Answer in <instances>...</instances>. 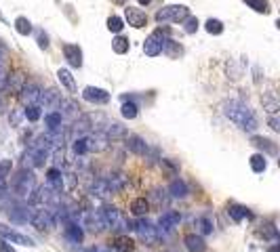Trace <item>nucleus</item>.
Returning a JSON list of instances; mask_svg holds the SVG:
<instances>
[{
  "label": "nucleus",
  "instance_id": "6ab92c4d",
  "mask_svg": "<svg viewBox=\"0 0 280 252\" xmlns=\"http://www.w3.org/2000/svg\"><path fill=\"white\" fill-rule=\"evenodd\" d=\"M228 215H230L232 220L240 223V220H245V219H251V210L245 208V206H238V204H230V206H228Z\"/></svg>",
  "mask_w": 280,
  "mask_h": 252
},
{
  "label": "nucleus",
  "instance_id": "a878e982",
  "mask_svg": "<svg viewBox=\"0 0 280 252\" xmlns=\"http://www.w3.org/2000/svg\"><path fill=\"white\" fill-rule=\"evenodd\" d=\"M248 164H251L253 172H263L268 168V160H266V156H263V154H253L251 160H248Z\"/></svg>",
  "mask_w": 280,
  "mask_h": 252
},
{
  "label": "nucleus",
  "instance_id": "4be33fe9",
  "mask_svg": "<svg viewBox=\"0 0 280 252\" xmlns=\"http://www.w3.org/2000/svg\"><path fill=\"white\" fill-rule=\"evenodd\" d=\"M169 193L173 195V198H185V195H188V185H185V181L175 179L173 183L169 185Z\"/></svg>",
  "mask_w": 280,
  "mask_h": 252
},
{
  "label": "nucleus",
  "instance_id": "6e6552de",
  "mask_svg": "<svg viewBox=\"0 0 280 252\" xmlns=\"http://www.w3.org/2000/svg\"><path fill=\"white\" fill-rule=\"evenodd\" d=\"M80 225L89 227L91 231H104L105 229V223H104V219H101L99 210H82L80 212Z\"/></svg>",
  "mask_w": 280,
  "mask_h": 252
},
{
  "label": "nucleus",
  "instance_id": "473e14b6",
  "mask_svg": "<svg viewBox=\"0 0 280 252\" xmlns=\"http://www.w3.org/2000/svg\"><path fill=\"white\" fill-rule=\"evenodd\" d=\"M91 149H89V137L84 135V137H78L74 141V154L76 156H84V154H89Z\"/></svg>",
  "mask_w": 280,
  "mask_h": 252
},
{
  "label": "nucleus",
  "instance_id": "1a4fd4ad",
  "mask_svg": "<svg viewBox=\"0 0 280 252\" xmlns=\"http://www.w3.org/2000/svg\"><path fill=\"white\" fill-rule=\"evenodd\" d=\"M19 97H21V103L26 107L38 105L40 103V97H42V91L38 89L36 84H23V89L19 91Z\"/></svg>",
  "mask_w": 280,
  "mask_h": 252
},
{
  "label": "nucleus",
  "instance_id": "412c9836",
  "mask_svg": "<svg viewBox=\"0 0 280 252\" xmlns=\"http://www.w3.org/2000/svg\"><path fill=\"white\" fill-rule=\"evenodd\" d=\"M131 212H133L135 217L143 219L147 212H150V202H147L145 198H135L133 202H131Z\"/></svg>",
  "mask_w": 280,
  "mask_h": 252
},
{
  "label": "nucleus",
  "instance_id": "f257e3e1",
  "mask_svg": "<svg viewBox=\"0 0 280 252\" xmlns=\"http://www.w3.org/2000/svg\"><path fill=\"white\" fill-rule=\"evenodd\" d=\"M223 114L228 116L238 128H243L246 132H253L257 128V118H255L253 109L246 103H243V101H228V103L223 105Z\"/></svg>",
  "mask_w": 280,
  "mask_h": 252
},
{
  "label": "nucleus",
  "instance_id": "7c9ffc66",
  "mask_svg": "<svg viewBox=\"0 0 280 252\" xmlns=\"http://www.w3.org/2000/svg\"><path fill=\"white\" fill-rule=\"evenodd\" d=\"M13 220H19V223H28L30 220V208L28 206H15L11 210Z\"/></svg>",
  "mask_w": 280,
  "mask_h": 252
},
{
  "label": "nucleus",
  "instance_id": "7ed1b4c3",
  "mask_svg": "<svg viewBox=\"0 0 280 252\" xmlns=\"http://www.w3.org/2000/svg\"><path fill=\"white\" fill-rule=\"evenodd\" d=\"M167 40H169V38H167V30L152 32V34L145 38V42H143V53L147 55V57H156V55H160L162 51H165Z\"/></svg>",
  "mask_w": 280,
  "mask_h": 252
},
{
  "label": "nucleus",
  "instance_id": "3c124183",
  "mask_svg": "<svg viewBox=\"0 0 280 252\" xmlns=\"http://www.w3.org/2000/svg\"><path fill=\"white\" fill-rule=\"evenodd\" d=\"M268 252H280V244H274V246H272Z\"/></svg>",
  "mask_w": 280,
  "mask_h": 252
},
{
  "label": "nucleus",
  "instance_id": "58836bf2",
  "mask_svg": "<svg viewBox=\"0 0 280 252\" xmlns=\"http://www.w3.org/2000/svg\"><path fill=\"white\" fill-rule=\"evenodd\" d=\"M253 145H257L261 149H266V152L270 154H276V145L272 143L270 139H263V137H253Z\"/></svg>",
  "mask_w": 280,
  "mask_h": 252
},
{
  "label": "nucleus",
  "instance_id": "c756f323",
  "mask_svg": "<svg viewBox=\"0 0 280 252\" xmlns=\"http://www.w3.org/2000/svg\"><path fill=\"white\" fill-rule=\"evenodd\" d=\"M15 30H17V34L28 36V34H32V23H30L28 17H17L15 19Z\"/></svg>",
  "mask_w": 280,
  "mask_h": 252
},
{
  "label": "nucleus",
  "instance_id": "aec40b11",
  "mask_svg": "<svg viewBox=\"0 0 280 252\" xmlns=\"http://www.w3.org/2000/svg\"><path fill=\"white\" fill-rule=\"evenodd\" d=\"M61 122H64V116H61V112H51V114L44 116V124H46V128H49V132L61 130Z\"/></svg>",
  "mask_w": 280,
  "mask_h": 252
},
{
  "label": "nucleus",
  "instance_id": "2f4dec72",
  "mask_svg": "<svg viewBox=\"0 0 280 252\" xmlns=\"http://www.w3.org/2000/svg\"><path fill=\"white\" fill-rule=\"evenodd\" d=\"M120 114H122V118H127V120H135L137 118V105L133 103V101H124L122 107H120Z\"/></svg>",
  "mask_w": 280,
  "mask_h": 252
},
{
  "label": "nucleus",
  "instance_id": "b1692460",
  "mask_svg": "<svg viewBox=\"0 0 280 252\" xmlns=\"http://www.w3.org/2000/svg\"><path fill=\"white\" fill-rule=\"evenodd\" d=\"M40 103L44 105H49V107H59L61 103V97H59V93L55 89H49V91H42V97H40Z\"/></svg>",
  "mask_w": 280,
  "mask_h": 252
},
{
  "label": "nucleus",
  "instance_id": "864d4df0",
  "mask_svg": "<svg viewBox=\"0 0 280 252\" xmlns=\"http://www.w3.org/2000/svg\"><path fill=\"white\" fill-rule=\"evenodd\" d=\"M2 109H4V103H2V99H0V114H2Z\"/></svg>",
  "mask_w": 280,
  "mask_h": 252
},
{
  "label": "nucleus",
  "instance_id": "cd10ccee",
  "mask_svg": "<svg viewBox=\"0 0 280 252\" xmlns=\"http://www.w3.org/2000/svg\"><path fill=\"white\" fill-rule=\"evenodd\" d=\"M23 84H26V80H23V74H9V80H6V89H11V91H15V93H19L21 89H23Z\"/></svg>",
  "mask_w": 280,
  "mask_h": 252
},
{
  "label": "nucleus",
  "instance_id": "39448f33",
  "mask_svg": "<svg viewBox=\"0 0 280 252\" xmlns=\"http://www.w3.org/2000/svg\"><path fill=\"white\" fill-rule=\"evenodd\" d=\"M133 229L137 231L139 238L145 242V246H154V244L158 242V238H160V235H158V227H154L147 219L135 220V223H133Z\"/></svg>",
  "mask_w": 280,
  "mask_h": 252
},
{
  "label": "nucleus",
  "instance_id": "a19ab883",
  "mask_svg": "<svg viewBox=\"0 0 280 252\" xmlns=\"http://www.w3.org/2000/svg\"><path fill=\"white\" fill-rule=\"evenodd\" d=\"M263 107L268 109L270 116H276V112H278V101H276L274 97H263Z\"/></svg>",
  "mask_w": 280,
  "mask_h": 252
},
{
  "label": "nucleus",
  "instance_id": "f03ea898",
  "mask_svg": "<svg viewBox=\"0 0 280 252\" xmlns=\"http://www.w3.org/2000/svg\"><path fill=\"white\" fill-rule=\"evenodd\" d=\"M36 177H34V172L32 170H26L23 168L17 177H15L13 181V189H15V193H19L21 198H30V195L34 193V189H36Z\"/></svg>",
  "mask_w": 280,
  "mask_h": 252
},
{
  "label": "nucleus",
  "instance_id": "f3484780",
  "mask_svg": "<svg viewBox=\"0 0 280 252\" xmlns=\"http://www.w3.org/2000/svg\"><path fill=\"white\" fill-rule=\"evenodd\" d=\"M183 244H185V248H188L190 252H205L207 250L205 240H202L200 235H196V233H188V235H185Z\"/></svg>",
  "mask_w": 280,
  "mask_h": 252
},
{
  "label": "nucleus",
  "instance_id": "8fccbe9b",
  "mask_svg": "<svg viewBox=\"0 0 280 252\" xmlns=\"http://www.w3.org/2000/svg\"><path fill=\"white\" fill-rule=\"evenodd\" d=\"M84 252H110L107 248H101V246H93V248H87Z\"/></svg>",
  "mask_w": 280,
  "mask_h": 252
},
{
  "label": "nucleus",
  "instance_id": "72a5a7b5",
  "mask_svg": "<svg viewBox=\"0 0 280 252\" xmlns=\"http://www.w3.org/2000/svg\"><path fill=\"white\" fill-rule=\"evenodd\" d=\"M205 30H207L211 36H219V34H223V23H221L219 19H209V21L205 23Z\"/></svg>",
  "mask_w": 280,
  "mask_h": 252
},
{
  "label": "nucleus",
  "instance_id": "2eb2a0df",
  "mask_svg": "<svg viewBox=\"0 0 280 252\" xmlns=\"http://www.w3.org/2000/svg\"><path fill=\"white\" fill-rule=\"evenodd\" d=\"M46 185L61 193V189H64V175H61V170L57 166L46 170Z\"/></svg>",
  "mask_w": 280,
  "mask_h": 252
},
{
  "label": "nucleus",
  "instance_id": "4c0bfd02",
  "mask_svg": "<svg viewBox=\"0 0 280 252\" xmlns=\"http://www.w3.org/2000/svg\"><path fill=\"white\" fill-rule=\"evenodd\" d=\"M122 28H124V21H122V17H118V15H112V17L107 19V30L114 32V34H120Z\"/></svg>",
  "mask_w": 280,
  "mask_h": 252
},
{
  "label": "nucleus",
  "instance_id": "37998d69",
  "mask_svg": "<svg viewBox=\"0 0 280 252\" xmlns=\"http://www.w3.org/2000/svg\"><path fill=\"white\" fill-rule=\"evenodd\" d=\"M261 233H263V238H272V240H276V238H278V233H276V227H274V225H266Z\"/></svg>",
  "mask_w": 280,
  "mask_h": 252
},
{
  "label": "nucleus",
  "instance_id": "49530a36",
  "mask_svg": "<svg viewBox=\"0 0 280 252\" xmlns=\"http://www.w3.org/2000/svg\"><path fill=\"white\" fill-rule=\"evenodd\" d=\"M0 252H15V248L11 246L9 242H4V240H0Z\"/></svg>",
  "mask_w": 280,
  "mask_h": 252
},
{
  "label": "nucleus",
  "instance_id": "ddd939ff",
  "mask_svg": "<svg viewBox=\"0 0 280 252\" xmlns=\"http://www.w3.org/2000/svg\"><path fill=\"white\" fill-rule=\"evenodd\" d=\"M64 55L72 67H82V51L78 44H64Z\"/></svg>",
  "mask_w": 280,
  "mask_h": 252
},
{
  "label": "nucleus",
  "instance_id": "4468645a",
  "mask_svg": "<svg viewBox=\"0 0 280 252\" xmlns=\"http://www.w3.org/2000/svg\"><path fill=\"white\" fill-rule=\"evenodd\" d=\"M127 149H129V152H133L135 156H145L150 147H147L145 139L137 137V135H129L127 137Z\"/></svg>",
  "mask_w": 280,
  "mask_h": 252
},
{
  "label": "nucleus",
  "instance_id": "a211bd4d",
  "mask_svg": "<svg viewBox=\"0 0 280 252\" xmlns=\"http://www.w3.org/2000/svg\"><path fill=\"white\" fill-rule=\"evenodd\" d=\"M66 238L68 240H72L74 244H80L82 238H84V233L80 229V225L78 223H74V220H66Z\"/></svg>",
  "mask_w": 280,
  "mask_h": 252
},
{
  "label": "nucleus",
  "instance_id": "09e8293b",
  "mask_svg": "<svg viewBox=\"0 0 280 252\" xmlns=\"http://www.w3.org/2000/svg\"><path fill=\"white\" fill-rule=\"evenodd\" d=\"M6 195V181H0V200Z\"/></svg>",
  "mask_w": 280,
  "mask_h": 252
},
{
  "label": "nucleus",
  "instance_id": "0eeeda50",
  "mask_svg": "<svg viewBox=\"0 0 280 252\" xmlns=\"http://www.w3.org/2000/svg\"><path fill=\"white\" fill-rule=\"evenodd\" d=\"M0 238H2L4 242H9V244H19V246H30V248L36 246L32 238H28V235L11 229V227H6L2 223H0Z\"/></svg>",
  "mask_w": 280,
  "mask_h": 252
},
{
  "label": "nucleus",
  "instance_id": "f704fd0d",
  "mask_svg": "<svg viewBox=\"0 0 280 252\" xmlns=\"http://www.w3.org/2000/svg\"><path fill=\"white\" fill-rule=\"evenodd\" d=\"M40 116H42L40 105H30V107L23 109V118L30 120V122H38V120H40Z\"/></svg>",
  "mask_w": 280,
  "mask_h": 252
},
{
  "label": "nucleus",
  "instance_id": "dca6fc26",
  "mask_svg": "<svg viewBox=\"0 0 280 252\" xmlns=\"http://www.w3.org/2000/svg\"><path fill=\"white\" fill-rule=\"evenodd\" d=\"M110 244L116 252H133L135 250V242L131 240L129 235H116Z\"/></svg>",
  "mask_w": 280,
  "mask_h": 252
},
{
  "label": "nucleus",
  "instance_id": "9b49d317",
  "mask_svg": "<svg viewBox=\"0 0 280 252\" xmlns=\"http://www.w3.org/2000/svg\"><path fill=\"white\" fill-rule=\"evenodd\" d=\"M124 19H127L129 26L135 28V30H141V28L147 26V15L143 11L135 9V6H127V9H124Z\"/></svg>",
  "mask_w": 280,
  "mask_h": 252
},
{
  "label": "nucleus",
  "instance_id": "393cba45",
  "mask_svg": "<svg viewBox=\"0 0 280 252\" xmlns=\"http://www.w3.org/2000/svg\"><path fill=\"white\" fill-rule=\"evenodd\" d=\"M105 137L107 139H122V137H127V128L120 126L118 122H112V124H107V128H105Z\"/></svg>",
  "mask_w": 280,
  "mask_h": 252
},
{
  "label": "nucleus",
  "instance_id": "ea45409f",
  "mask_svg": "<svg viewBox=\"0 0 280 252\" xmlns=\"http://www.w3.org/2000/svg\"><path fill=\"white\" fill-rule=\"evenodd\" d=\"M198 28H200V23H198L196 17H190V15H188V17L183 19V32H185V34H196Z\"/></svg>",
  "mask_w": 280,
  "mask_h": 252
},
{
  "label": "nucleus",
  "instance_id": "a18cd8bd",
  "mask_svg": "<svg viewBox=\"0 0 280 252\" xmlns=\"http://www.w3.org/2000/svg\"><path fill=\"white\" fill-rule=\"evenodd\" d=\"M38 46L40 49H49V38H46V34H38Z\"/></svg>",
  "mask_w": 280,
  "mask_h": 252
},
{
  "label": "nucleus",
  "instance_id": "20e7f679",
  "mask_svg": "<svg viewBox=\"0 0 280 252\" xmlns=\"http://www.w3.org/2000/svg\"><path fill=\"white\" fill-rule=\"evenodd\" d=\"M188 6L183 4H167L156 11V21L158 23H171V21H181L188 17Z\"/></svg>",
  "mask_w": 280,
  "mask_h": 252
},
{
  "label": "nucleus",
  "instance_id": "de8ad7c7",
  "mask_svg": "<svg viewBox=\"0 0 280 252\" xmlns=\"http://www.w3.org/2000/svg\"><path fill=\"white\" fill-rule=\"evenodd\" d=\"M278 124H280V122H278V116H270V128H272V130H278V128H280Z\"/></svg>",
  "mask_w": 280,
  "mask_h": 252
},
{
  "label": "nucleus",
  "instance_id": "5701e85b",
  "mask_svg": "<svg viewBox=\"0 0 280 252\" xmlns=\"http://www.w3.org/2000/svg\"><path fill=\"white\" fill-rule=\"evenodd\" d=\"M57 78H59L61 86H66L70 93H76V82H74V76H72V72H70V69H59Z\"/></svg>",
  "mask_w": 280,
  "mask_h": 252
},
{
  "label": "nucleus",
  "instance_id": "e433bc0d",
  "mask_svg": "<svg viewBox=\"0 0 280 252\" xmlns=\"http://www.w3.org/2000/svg\"><path fill=\"white\" fill-rule=\"evenodd\" d=\"M245 2L251 6L253 11H257V13H270V4H268V0H245Z\"/></svg>",
  "mask_w": 280,
  "mask_h": 252
},
{
  "label": "nucleus",
  "instance_id": "423d86ee",
  "mask_svg": "<svg viewBox=\"0 0 280 252\" xmlns=\"http://www.w3.org/2000/svg\"><path fill=\"white\" fill-rule=\"evenodd\" d=\"M30 223H32L36 229H51L53 225H55V220H53V215L49 208H38V210H30Z\"/></svg>",
  "mask_w": 280,
  "mask_h": 252
},
{
  "label": "nucleus",
  "instance_id": "c03bdc74",
  "mask_svg": "<svg viewBox=\"0 0 280 252\" xmlns=\"http://www.w3.org/2000/svg\"><path fill=\"white\" fill-rule=\"evenodd\" d=\"M23 118V109H15L13 112V118H11V124L13 126H19V120Z\"/></svg>",
  "mask_w": 280,
  "mask_h": 252
},
{
  "label": "nucleus",
  "instance_id": "bb28decb",
  "mask_svg": "<svg viewBox=\"0 0 280 252\" xmlns=\"http://www.w3.org/2000/svg\"><path fill=\"white\" fill-rule=\"evenodd\" d=\"M112 49H114V53H118V55L129 53V49H131L129 38H124V36H116L114 40H112Z\"/></svg>",
  "mask_w": 280,
  "mask_h": 252
},
{
  "label": "nucleus",
  "instance_id": "79ce46f5",
  "mask_svg": "<svg viewBox=\"0 0 280 252\" xmlns=\"http://www.w3.org/2000/svg\"><path fill=\"white\" fill-rule=\"evenodd\" d=\"M11 168H13L11 160H0V181H4L6 177L11 175Z\"/></svg>",
  "mask_w": 280,
  "mask_h": 252
},
{
  "label": "nucleus",
  "instance_id": "9d476101",
  "mask_svg": "<svg viewBox=\"0 0 280 252\" xmlns=\"http://www.w3.org/2000/svg\"><path fill=\"white\" fill-rule=\"evenodd\" d=\"M82 99L89 101V103H95V105H104L110 101V93L99 89V86H87V89L82 91Z\"/></svg>",
  "mask_w": 280,
  "mask_h": 252
},
{
  "label": "nucleus",
  "instance_id": "c85d7f7f",
  "mask_svg": "<svg viewBox=\"0 0 280 252\" xmlns=\"http://www.w3.org/2000/svg\"><path fill=\"white\" fill-rule=\"evenodd\" d=\"M196 229H198L196 235H200V238H202V235L213 233V223L207 217H200V219H196Z\"/></svg>",
  "mask_w": 280,
  "mask_h": 252
},
{
  "label": "nucleus",
  "instance_id": "f8f14e48",
  "mask_svg": "<svg viewBox=\"0 0 280 252\" xmlns=\"http://www.w3.org/2000/svg\"><path fill=\"white\" fill-rule=\"evenodd\" d=\"M179 220H181V215L177 210H167V212H162L160 215V220H158V227H160V231H173L177 225H179ZM158 231V235H160Z\"/></svg>",
  "mask_w": 280,
  "mask_h": 252
},
{
  "label": "nucleus",
  "instance_id": "c9c22d12",
  "mask_svg": "<svg viewBox=\"0 0 280 252\" xmlns=\"http://www.w3.org/2000/svg\"><path fill=\"white\" fill-rule=\"evenodd\" d=\"M162 53H167L169 57L175 59V57H179V55L183 53V49L179 46V42H175V40H171V38H169L167 44H165V51H162Z\"/></svg>",
  "mask_w": 280,
  "mask_h": 252
},
{
  "label": "nucleus",
  "instance_id": "603ef678",
  "mask_svg": "<svg viewBox=\"0 0 280 252\" xmlns=\"http://www.w3.org/2000/svg\"><path fill=\"white\" fill-rule=\"evenodd\" d=\"M137 2H139V4H141V6H147V4H150V2H152V0H137Z\"/></svg>",
  "mask_w": 280,
  "mask_h": 252
}]
</instances>
